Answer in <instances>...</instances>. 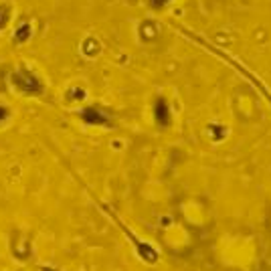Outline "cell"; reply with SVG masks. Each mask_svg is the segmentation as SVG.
Here are the masks:
<instances>
[{
  "label": "cell",
  "instance_id": "obj_1",
  "mask_svg": "<svg viewBox=\"0 0 271 271\" xmlns=\"http://www.w3.org/2000/svg\"><path fill=\"white\" fill-rule=\"evenodd\" d=\"M6 18H8V10L2 6V8H0V26H2V22H6Z\"/></svg>",
  "mask_w": 271,
  "mask_h": 271
}]
</instances>
